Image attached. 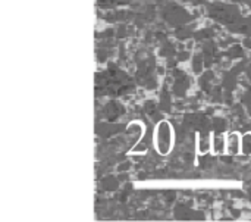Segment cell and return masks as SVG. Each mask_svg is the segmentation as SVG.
Listing matches in <instances>:
<instances>
[{"mask_svg": "<svg viewBox=\"0 0 251 222\" xmlns=\"http://www.w3.org/2000/svg\"><path fill=\"white\" fill-rule=\"evenodd\" d=\"M154 146L160 155H168L174 147V128L168 121H160L154 130Z\"/></svg>", "mask_w": 251, "mask_h": 222, "instance_id": "1", "label": "cell"}, {"mask_svg": "<svg viewBox=\"0 0 251 222\" xmlns=\"http://www.w3.org/2000/svg\"><path fill=\"white\" fill-rule=\"evenodd\" d=\"M225 152H226V155H231V156H234L235 153L241 152V140L238 139L237 134H231L226 139V141H225Z\"/></svg>", "mask_w": 251, "mask_h": 222, "instance_id": "2", "label": "cell"}, {"mask_svg": "<svg viewBox=\"0 0 251 222\" xmlns=\"http://www.w3.org/2000/svg\"><path fill=\"white\" fill-rule=\"evenodd\" d=\"M241 153L247 155V156L251 155V133L244 134L241 137Z\"/></svg>", "mask_w": 251, "mask_h": 222, "instance_id": "3", "label": "cell"}]
</instances>
